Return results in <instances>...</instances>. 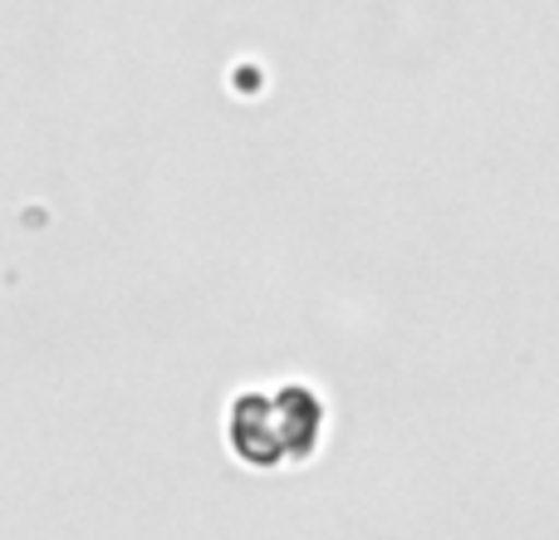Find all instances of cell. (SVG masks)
<instances>
[{
	"instance_id": "cell-1",
	"label": "cell",
	"mask_w": 559,
	"mask_h": 540,
	"mask_svg": "<svg viewBox=\"0 0 559 540\" xmlns=\"http://www.w3.org/2000/svg\"><path fill=\"white\" fill-rule=\"evenodd\" d=\"M324 437V403L309 388H255L231 403V453L255 472L295 467Z\"/></svg>"
}]
</instances>
